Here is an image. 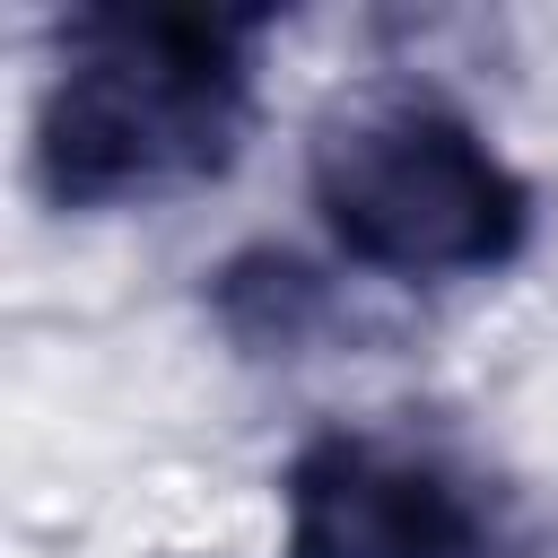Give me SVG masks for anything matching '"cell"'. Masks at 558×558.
Listing matches in <instances>:
<instances>
[{"label": "cell", "instance_id": "1", "mask_svg": "<svg viewBox=\"0 0 558 558\" xmlns=\"http://www.w3.org/2000/svg\"><path fill=\"white\" fill-rule=\"evenodd\" d=\"M270 9H78L35 96V192L131 209L218 183L253 131V44Z\"/></svg>", "mask_w": 558, "mask_h": 558}, {"label": "cell", "instance_id": "2", "mask_svg": "<svg viewBox=\"0 0 558 558\" xmlns=\"http://www.w3.org/2000/svg\"><path fill=\"white\" fill-rule=\"evenodd\" d=\"M323 235L375 279H488L532 244V183L436 87H357L305 140Z\"/></svg>", "mask_w": 558, "mask_h": 558}, {"label": "cell", "instance_id": "3", "mask_svg": "<svg viewBox=\"0 0 558 558\" xmlns=\"http://www.w3.org/2000/svg\"><path fill=\"white\" fill-rule=\"evenodd\" d=\"M497 532V488L392 427H323L279 471V558H488Z\"/></svg>", "mask_w": 558, "mask_h": 558}, {"label": "cell", "instance_id": "4", "mask_svg": "<svg viewBox=\"0 0 558 558\" xmlns=\"http://www.w3.org/2000/svg\"><path fill=\"white\" fill-rule=\"evenodd\" d=\"M209 323L244 357H305L340 331V288L288 244H244L209 270Z\"/></svg>", "mask_w": 558, "mask_h": 558}]
</instances>
